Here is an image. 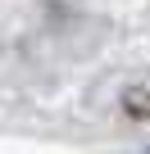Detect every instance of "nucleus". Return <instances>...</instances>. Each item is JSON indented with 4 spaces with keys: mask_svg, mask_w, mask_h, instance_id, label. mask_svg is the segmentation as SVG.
Returning <instances> with one entry per match:
<instances>
[{
    "mask_svg": "<svg viewBox=\"0 0 150 154\" xmlns=\"http://www.w3.org/2000/svg\"><path fill=\"white\" fill-rule=\"evenodd\" d=\"M123 113L136 118V122H150V86L145 82H136V86L123 91Z\"/></svg>",
    "mask_w": 150,
    "mask_h": 154,
    "instance_id": "nucleus-1",
    "label": "nucleus"
},
{
    "mask_svg": "<svg viewBox=\"0 0 150 154\" xmlns=\"http://www.w3.org/2000/svg\"><path fill=\"white\" fill-rule=\"evenodd\" d=\"M136 154H150V149H136Z\"/></svg>",
    "mask_w": 150,
    "mask_h": 154,
    "instance_id": "nucleus-2",
    "label": "nucleus"
}]
</instances>
